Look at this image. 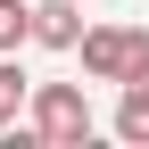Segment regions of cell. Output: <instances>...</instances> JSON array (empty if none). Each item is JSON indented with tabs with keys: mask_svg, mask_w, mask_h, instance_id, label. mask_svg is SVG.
I'll return each instance as SVG.
<instances>
[{
	"mask_svg": "<svg viewBox=\"0 0 149 149\" xmlns=\"http://www.w3.org/2000/svg\"><path fill=\"white\" fill-rule=\"evenodd\" d=\"M25 124L42 133V149H83V141H91V100H83V83H33Z\"/></svg>",
	"mask_w": 149,
	"mask_h": 149,
	"instance_id": "cell-1",
	"label": "cell"
},
{
	"mask_svg": "<svg viewBox=\"0 0 149 149\" xmlns=\"http://www.w3.org/2000/svg\"><path fill=\"white\" fill-rule=\"evenodd\" d=\"M149 66V25H83V74L91 83H124Z\"/></svg>",
	"mask_w": 149,
	"mask_h": 149,
	"instance_id": "cell-2",
	"label": "cell"
},
{
	"mask_svg": "<svg viewBox=\"0 0 149 149\" xmlns=\"http://www.w3.org/2000/svg\"><path fill=\"white\" fill-rule=\"evenodd\" d=\"M116 141L149 149V66H133V74L116 83Z\"/></svg>",
	"mask_w": 149,
	"mask_h": 149,
	"instance_id": "cell-3",
	"label": "cell"
},
{
	"mask_svg": "<svg viewBox=\"0 0 149 149\" xmlns=\"http://www.w3.org/2000/svg\"><path fill=\"white\" fill-rule=\"evenodd\" d=\"M33 42L42 50H83V0H42L33 8Z\"/></svg>",
	"mask_w": 149,
	"mask_h": 149,
	"instance_id": "cell-4",
	"label": "cell"
},
{
	"mask_svg": "<svg viewBox=\"0 0 149 149\" xmlns=\"http://www.w3.org/2000/svg\"><path fill=\"white\" fill-rule=\"evenodd\" d=\"M25 100H33V83L17 74V50H8V58H0V133H8V124L25 116Z\"/></svg>",
	"mask_w": 149,
	"mask_h": 149,
	"instance_id": "cell-5",
	"label": "cell"
},
{
	"mask_svg": "<svg viewBox=\"0 0 149 149\" xmlns=\"http://www.w3.org/2000/svg\"><path fill=\"white\" fill-rule=\"evenodd\" d=\"M33 42V0H0V58Z\"/></svg>",
	"mask_w": 149,
	"mask_h": 149,
	"instance_id": "cell-6",
	"label": "cell"
}]
</instances>
